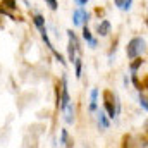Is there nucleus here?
<instances>
[{"mask_svg":"<svg viewBox=\"0 0 148 148\" xmlns=\"http://www.w3.org/2000/svg\"><path fill=\"white\" fill-rule=\"evenodd\" d=\"M98 126L102 129H109V119H107L105 112H102V110H98Z\"/></svg>","mask_w":148,"mask_h":148,"instance_id":"obj_6","label":"nucleus"},{"mask_svg":"<svg viewBox=\"0 0 148 148\" xmlns=\"http://www.w3.org/2000/svg\"><path fill=\"white\" fill-rule=\"evenodd\" d=\"M105 109H107V112H109V117H110V119H114V117L117 115V114H115V109H114V103H112L109 98L105 100Z\"/></svg>","mask_w":148,"mask_h":148,"instance_id":"obj_10","label":"nucleus"},{"mask_svg":"<svg viewBox=\"0 0 148 148\" xmlns=\"http://www.w3.org/2000/svg\"><path fill=\"white\" fill-rule=\"evenodd\" d=\"M145 48H147V41H145V38H133L129 43H127V47H126V53H127V57L129 59H136V57H140L143 52H145Z\"/></svg>","mask_w":148,"mask_h":148,"instance_id":"obj_1","label":"nucleus"},{"mask_svg":"<svg viewBox=\"0 0 148 148\" xmlns=\"http://www.w3.org/2000/svg\"><path fill=\"white\" fill-rule=\"evenodd\" d=\"M59 100H60V110H64V109L71 103V98H69V90H67V77H66V76L62 77V93H60Z\"/></svg>","mask_w":148,"mask_h":148,"instance_id":"obj_2","label":"nucleus"},{"mask_svg":"<svg viewBox=\"0 0 148 148\" xmlns=\"http://www.w3.org/2000/svg\"><path fill=\"white\" fill-rule=\"evenodd\" d=\"M62 112L66 114V117H64V119H66V122H67V124H73V122H74V105H73V103H69V105H67Z\"/></svg>","mask_w":148,"mask_h":148,"instance_id":"obj_4","label":"nucleus"},{"mask_svg":"<svg viewBox=\"0 0 148 148\" xmlns=\"http://www.w3.org/2000/svg\"><path fill=\"white\" fill-rule=\"evenodd\" d=\"M83 38L90 43V47H91V48H95V47H97V40L91 36V33H90V29H88V28H84V29H83Z\"/></svg>","mask_w":148,"mask_h":148,"instance_id":"obj_7","label":"nucleus"},{"mask_svg":"<svg viewBox=\"0 0 148 148\" xmlns=\"http://www.w3.org/2000/svg\"><path fill=\"white\" fill-rule=\"evenodd\" d=\"M83 7H79V9H76L73 14V24L74 26H81L83 24Z\"/></svg>","mask_w":148,"mask_h":148,"instance_id":"obj_5","label":"nucleus"},{"mask_svg":"<svg viewBox=\"0 0 148 148\" xmlns=\"http://www.w3.org/2000/svg\"><path fill=\"white\" fill-rule=\"evenodd\" d=\"M74 2H76V5H77V7H83V5H86V3H88V0H74Z\"/></svg>","mask_w":148,"mask_h":148,"instance_id":"obj_18","label":"nucleus"},{"mask_svg":"<svg viewBox=\"0 0 148 148\" xmlns=\"http://www.w3.org/2000/svg\"><path fill=\"white\" fill-rule=\"evenodd\" d=\"M110 23L109 21H102V23H98V26H97V35L98 36H107L109 33H110Z\"/></svg>","mask_w":148,"mask_h":148,"instance_id":"obj_3","label":"nucleus"},{"mask_svg":"<svg viewBox=\"0 0 148 148\" xmlns=\"http://www.w3.org/2000/svg\"><path fill=\"white\" fill-rule=\"evenodd\" d=\"M97 97H98V90L93 88L91 93H90V98H91V103H90V112H95L97 110Z\"/></svg>","mask_w":148,"mask_h":148,"instance_id":"obj_8","label":"nucleus"},{"mask_svg":"<svg viewBox=\"0 0 148 148\" xmlns=\"http://www.w3.org/2000/svg\"><path fill=\"white\" fill-rule=\"evenodd\" d=\"M140 105H141V109H143V110L147 112V109H148V105H147V97H145V95H141V93H140Z\"/></svg>","mask_w":148,"mask_h":148,"instance_id":"obj_15","label":"nucleus"},{"mask_svg":"<svg viewBox=\"0 0 148 148\" xmlns=\"http://www.w3.org/2000/svg\"><path fill=\"white\" fill-rule=\"evenodd\" d=\"M74 66H76V76H77V77H81V71H83V62H81V59H79V57H76V59H74Z\"/></svg>","mask_w":148,"mask_h":148,"instance_id":"obj_11","label":"nucleus"},{"mask_svg":"<svg viewBox=\"0 0 148 148\" xmlns=\"http://www.w3.org/2000/svg\"><path fill=\"white\" fill-rule=\"evenodd\" d=\"M131 7H133V0H124L122 5H121L122 10H131Z\"/></svg>","mask_w":148,"mask_h":148,"instance_id":"obj_13","label":"nucleus"},{"mask_svg":"<svg viewBox=\"0 0 148 148\" xmlns=\"http://www.w3.org/2000/svg\"><path fill=\"white\" fill-rule=\"evenodd\" d=\"M45 2L48 3V7H50L52 10H57V7H59V5H57V0H45Z\"/></svg>","mask_w":148,"mask_h":148,"instance_id":"obj_17","label":"nucleus"},{"mask_svg":"<svg viewBox=\"0 0 148 148\" xmlns=\"http://www.w3.org/2000/svg\"><path fill=\"white\" fill-rule=\"evenodd\" d=\"M143 62H145V60H143V59H138V60H136V62H133V64H131V73H133V74L136 73V71H138V69H140V66H141V64H143Z\"/></svg>","mask_w":148,"mask_h":148,"instance_id":"obj_12","label":"nucleus"},{"mask_svg":"<svg viewBox=\"0 0 148 148\" xmlns=\"http://www.w3.org/2000/svg\"><path fill=\"white\" fill-rule=\"evenodd\" d=\"M60 143H62L64 147L71 148V141H69V133H67V129H62V131H60Z\"/></svg>","mask_w":148,"mask_h":148,"instance_id":"obj_9","label":"nucleus"},{"mask_svg":"<svg viewBox=\"0 0 148 148\" xmlns=\"http://www.w3.org/2000/svg\"><path fill=\"white\" fill-rule=\"evenodd\" d=\"M35 24H36V28L45 26V19H43V16H35Z\"/></svg>","mask_w":148,"mask_h":148,"instance_id":"obj_14","label":"nucleus"},{"mask_svg":"<svg viewBox=\"0 0 148 148\" xmlns=\"http://www.w3.org/2000/svg\"><path fill=\"white\" fill-rule=\"evenodd\" d=\"M3 5L9 9H16V0H3Z\"/></svg>","mask_w":148,"mask_h":148,"instance_id":"obj_16","label":"nucleus"},{"mask_svg":"<svg viewBox=\"0 0 148 148\" xmlns=\"http://www.w3.org/2000/svg\"><path fill=\"white\" fill-rule=\"evenodd\" d=\"M122 2H124V0H114V3H115V5H117L119 9H121V5H122Z\"/></svg>","mask_w":148,"mask_h":148,"instance_id":"obj_19","label":"nucleus"}]
</instances>
